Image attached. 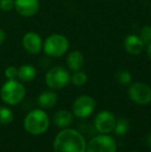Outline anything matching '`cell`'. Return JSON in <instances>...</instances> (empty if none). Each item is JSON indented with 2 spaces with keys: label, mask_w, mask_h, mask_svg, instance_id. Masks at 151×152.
Segmentation results:
<instances>
[{
  "label": "cell",
  "mask_w": 151,
  "mask_h": 152,
  "mask_svg": "<svg viewBox=\"0 0 151 152\" xmlns=\"http://www.w3.org/2000/svg\"><path fill=\"white\" fill-rule=\"evenodd\" d=\"M116 142L108 134H99L90 140L87 144L86 152H116Z\"/></svg>",
  "instance_id": "8992f818"
},
{
  "label": "cell",
  "mask_w": 151,
  "mask_h": 152,
  "mask_svg": "<svg viewBox=\"0 0 151 152\" xmlns=\"http://www.w3.org/2000/svg\"><path fill=\"white\" fill-rule=\"evenodd\" d=\"M15 8V0H0V10L2 12H10Z\"/></svg>",
  "instance_id": "7402d4cb"
},
{
  "label": "cell",
  "mask_w": 151,
  "mask_h": 152,
  "mask_svg": "<svg viewBox=\"0 0 151 152\" xmlns=\"http://www.w3.org/2000/svg\"><path fill=\"white\" fill-rule=\"evenodd\" d=\"M140 37L145 46L151 44V25H145L140 30Z\"/></svg>",
  "instance_id": "44dd1931"
},
{
  "label": "cell",
  "mask_w": 151,
  "mask_h": 152,
  "mask_svg": "<svg viewBox=\"0 0 151 152\" xmlns=\"http://www.w3.org/2000/svg\"><path fill=\"white\" fill-rule=\"evenodd\" d=\"M69 42L66 36L59 33H54L48 36L42 46L44 54L49 57H54V58L63 56L69 51Z\"/></svg>",
  "instance_id": "277c9868"
},
{
  "label": "cell",
  "mask_w": 151,
  "mask_h": 152,
  "mask_svg": "<svg viewBox=\"0 0 151 152\" xmlns=\"http://www.w3.org/2000/svg\"><path fill=\"white\" fill-rule=\"evenodd\" d=\"M147 143H148V146L151 148V134L149 137H148V140H147Z\"/></svg>",
  "instance_id": "484cf974"
},
{
  "label": "cell",
  "mask_w": 151,
  "mask_h": 152,
  "mask_svg": "<svg viewBox=\"0 0 151 152\" xmlns=\"http://www.w3.org/2000/svg\"><path fill=\"white\" fill-rule=\"evenodd\" d=\"M129 129V123L125 118H120L119 120H116L115 124V128L113 132L117 136H122V134H126Z\"/></svg>",
  "instance_id": "d6986e66"
},
{
  "label": "cell",
  "mask_w": 151,
  "mask_h": 152,
  "mask_svg": "<svg viewBox=\"0 0 151 152\" xmlns=\"http://www.w3.org/2000/svg\"><path fill=\"white\" fill-rule=\"evenodd\" d=\"M86 140L76 129H63L56 136L53 144L54 152H86Z\"/></svg>",
  "instance_id": "6da1fadb"
},
{
  "label": "cell",
  "mask_w": 151,
  "mask_h": 152,
  "mask_svg": "<svg viewBox=\"0 0 151 152\" xmlns=\"http://www.w3.org/2000/svg\"><path fill=\"white\" fill-rule=\"evenodd\" d=\"M87 79L88 78H87L86 72H82V70H77L71 76V82L75 86H83L86 84Z\"/></svg>",
  "instance_id": "ac0fdd59"
},
{
  "label": "cell",
  "mask_w": 151,
  "mask_h": 152,
  "mask_svg": "<svg viewBox=\"0 0 151 152\" xmlns=\"http://www.w3.org/2000/svg\"><path fill=\"white\" fill-rule=\"evenodd\" d=\"M133 152H139V151H133Z\"/></svg>",
  "instance_id": "4316f807"
},
{
  "label": "cell",
  "mask_w": 151,
  "mask_h": 152,
  "mask_svg": "<svg viewBox=\"0 0 151 152\" xmlns=\"http://www.w3.org/2000/svg\"><path fill=\"white\" fill-rule=\"evenodd\" d=\"M66 64L67 67L73 72L77 70H81L85 64V57L82 52L78 50L71 51L66 58Z\"/></svg>",
  "instance_id": "4fadbf2b"
},
{
  "label": "cell",
  "mask_w": 151,
  "mask_h": 152,
  "mask_svg": "<svg viewBox=\"0 0 151 152\" xmlns=\"http://www.w3.org/2000/svg\"><path fill=\"white\" fill-rule=\"evenodd\" d=\"M22 45L23 48L29 53V54L36 55L40 53L42 50V46H44V42H42V37L36 33V32L29 31L24 34L22 38Z\"/></svg>",
  "instance_id": "30bf717a"
},
{
  "label": "cell",
  "mask_w": 151,
  "mask_h": 152,
  "mask_svg": "<svg viewBox=\"0 0 151 152\" xmlns=\"http://www.w3.org/2000/svg\"><path fill=\"white\" fill-rule=\"evenodd\" d=\"M53 121H54L55 125L59 128H66L73 123L74 118L73 115L65 110H60L56 112L53 116Z\"/></svg>",
  "instance_id": "9a60e30c"
},
{
  "label": "cell",
  "mask_w": 151,
  "mask_h": 152,
  "mask_svg": "<svg viewBox=\"0 0 151 152\" xmlns=\"http://www.w3.org/2000/svg\"><path fill=\"white\" fill-rule=\"evenodd\" d=\"M15 8L22 17H32L39 10L38 0H15Z\"/></svg>",
  "instance_id": "8fae6325"
},
{
  "label": "cell",
  "mask_w": 151,
  "mask_h": 152,
  "mask_svg": "<svg viewBox=\"0 0 151 152\" xmlns=\"http://www.w3.org/2000/svg\"><path fill=\"white\" fill-rule=\"evenodd\" d=\"M147 57L151 60V44L147 46Z\"/></svg>",
  "instance_id": "d4e9b609"
},
{
  "label": "cell",
  "mask_w": 151,
  "mask_h": 152,
  "mask_svg": "<svg viewBox=\"0 0 151 152\" xmlns=\"http://www.w3.org/2000/svg\"><path fill=\"white\" fill-rule=\"evenodd\" d=\"M26 90L24 85L17 80H8L2 85L0 90L1 99L9 106H16L20 104L24 98Z\"/></svg>",
  "instance_id": "3957f363"
},
{
  "label": "cell",
  "mask_w": 151,
  "mask_h": 152,
  "mask_svg": "<svg viewBox=\"0 0 151 152\" xmlns=\"http://www.w3.org/2000/svg\"><path fill=\"white\" fill-rule=\"evenodd\" d=\"M36 69L30 64H24L18 68V78L22 82H32L36 78Z\"/></svg>",
  "instance_id": "2e32d148"
},
{
  "label": "cell",
  "mask_w": 151,
  "mask_h": 152,
  "mask_svg": "<svg viewBox=\"0 0 151 152\" xmlns=\"http://www.w3.org/2000/svg\"><path fill=\"white\" fill-rule=\"evenodd\" d=\"M4 75L8 80H14V79L18 78V68L15 66H8L4 70Z\"/></svg>",
  "instance_id": "603a6c76"
},
{
  "label": "cell",
  "mask_w": 151,
  "mask_h": 152,
  "mask_svg": "<svg viewBox=\"0 0 151 152\" xmlns=\"http://www.w3.org/2000/svg\"><path fill=\"white\" fill-rule=\"evenodd\" d=\"M58 102V96L56 92L54 91H44L38 95L37 97V104L40 108L42 109H51L56 106Z\"/></svg>",
  "instance_id": "5bb4252c"
},
{
  "label": "cell",
  "mask_w": 151,
  "mask_h": 152,
  "mask_svg": "<svg viewBox=\"0 0 151 152\" xmlns=\"http://www.w3.org/2000/svg\"><path fill=\"white\" fill-rule=\"evenodd\" d=\"M50 124L49 117L42 110L36 109L26 115L24 119V128L31 134H42L47 132Z\"/></svg>",
  "instance_id": "7a4b0ae2"
},
{
  "label": "cell",
  "mask_w": 151,
  "mask_h": 152,
  "mask_svg": "<svg viewBox=\"0 0 151 152\" xmlns=\"http://www.w3.org/2000/svg\"><path fill=\"white\" fill-rule=\"evenodd\" d=\"M6 39V33L4 32V30L0 29V45H2Z\"/></svg>",
  "instance_id": "cb8c5ba5"
},
{
  "label": "cell",
  "mask_w": 151,
  "mask_h": 152,
  "mask_svg": "<svg viewBox=\"0 0 151 152\" xmlns=\"http://www.w3.org/2000/svg\"><path fill=\"white\" fill-rule=\"evenodd\" d=\"M123 46L124 49L128 54L131 55H139L142 53L144 47V42H142L141 37L135 34H129L124 38L123 42Z\"/></svg>",
  "instance_id": "7c38bea8"
},
{
  "label": "cell",
  "mask_w": 151,
  "mask_h": 152,
  "mask_svg": "<svg viewBox=\"0 0 151 152\" xmlns=\"http://www.w3.org/2000/svg\"><path fill=\"white\" fill-rule=\"evenodd\" d=\"M95 109V102L91 96L82 95L74 102L73 113L78 118H87L93 113Z\"/></svg>",
  "instance_id": "ba28073f"
},
{
  "label": "cell",
  "mask_w": 151,
  "mask_h": 152,
  "mask_svg": "<svg viewBox=\"0 0 151 152\" xmlns=\"http://www.w3.org/2000/svg\"><path fill=\"white\" fill-rule=\"evenodd\" d=\"M14 119V113L10 109L7 107H1L0 106V124L6 125L9 124Z\"/></svg>",
  "instance_id": "e0dca14e"
},
{
  "label": "cell",
  "mask_w": 151,
  "mask_h": 152,
  "mask_svg": "<svg viewBox=\"0 0 151 152\" xmlns=\"http://www.w3.org/2000/svg\"><path fill=\"white\" fill-rule=\"evenodd\" d=\"M116 124V118L110 111H101L94 118V128L103 134L113 132Z\"/></svg>",
  "instance_id": "9c48e42d"
},
{
  "label": "cell",
  "mask_w": 151,
  "mask_h": 152,
  "mask_svg": "<svg viewBox=\"0 0 151 152\" xmlns=\"http://www.w3.org/2000/svg\"><path fill=\"white\" fill-rule=\"evenodd\" d=\"M128 96L137 104L145 106L151 102V88L144 83H133L128 88Z\"/></svg>",
  "instance_id": "52a82bcc"
},
{
  "label": "cell",
  "mask_w": 151,
  "mask_h": 152,
  "mask_svg": "<svg viewBox=\"0 0 151 152\" xmlns=\"http://www.w3.org/2000/svg\"><path fill=\"white\" fill-rule=\"evenodd\" d=\"M44 81L52 90H60L71 82V75L63 66H54L48 70Z\"/></svg>",
  "instance_id": "5b68a950"
},
{
  "label": "cell",
  "mask_w": 151,
  "mask_h": 152,
  "mask_svg": "<svg viewBox=\"0 0 151 152\" xmlns=\"http://www.w3.org/2000/svg\"><path fill=\"white\" fill-rule=\"evenodd\" d=\"M116 80L120 85L126 86V85L131 84V80H133V77H131V74L128 72V70L122 69V70H119V72H117Z\"/></svg>",
  "instance_id": "ffe728a7"
}]
</instances>
